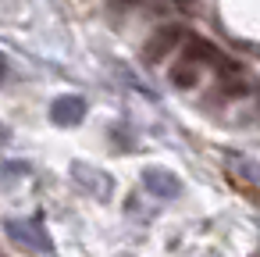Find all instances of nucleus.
<instances>
[{
  "instance_id": "obj_6",
  "label": "nucleus",
  "mask_w": 260,
  "mask_h": 257,
  "mask_svg": "<svg viewBox=\"0 0 260 257\" xmlns=\"http://www.w3.org/2000/svg\"><path fill=\"white\" fill-rule=\"evenodd\" d=\"M72 172H75V179H79L82 186H89V189H96L100 196H107V193H111V179H107L104 172H93V168H86V164H75Z\"/></svg>"
},
{
  "instance_id": "obj_5",
  "label": "nucleus",
  "mask_w": 260,
  "mask_h": 257,
  "mask_svg": "<svg viewBox=\"0 0 260 257\" xmlns=\"http://www.w3.org/2000/svg\"><path fill=\"white\" fill-rule=\"evenodd\" d=\"M185 61H192V65H224L221 54H217V47L207 43V40H200V36H189V54H185Z\"/></svg>"
},
{
  "instance_id": "obj_2",
  "label": "nucleus",
  "mask_w": 260,
  "mask_h": 257,
  "mask_svg": "<svg viewBox=\"0 0 260 257\" xmlns=\"http://www.w3.org/2000/svg\"><path fill=\"white\" fill-rule=\"evenodd\" d=\"M4 229H8V236H11V239H15L18 246H25V250H43V253L50 250V236L43 232V225H40V221L11 218V221H8Z\"/></svg>"
},
{
  "instance_id": "obj_10",
  "label": "nucleus",
  "mask_w": 260,
  "mask_h": 257,
  "mask_svg": "<svg viewBox=\"0 0 260 257\" xmlns=\"http://www.w3.org/2000/svg\"><path fill=\"white\" fill-rule=\"evenodd\" d=\"M8 136H11V132H8V125H4V122H0V147H4V143H8Z\"/></svg>"
},
{
  "instance_id": "obj_7",
  "label": "nucleus",
  "mask_w": 260,
  "mask_h": 257,
  "mask_svg": "<svg viewBox=\"0 0 260 257\" xmlns=\"http://www.w3.org/2000/svg\"><path fill=\"white\" fill-rule=\"evenodd\" d=\"M196 75H200V72H196V65H192V61H185V65H178V68L171 72V82H175L178 90H189V86H196Z\"/></svg>"
},
{
  "instance_id": "obj_3",
  "label": "nucleus",
  "mask_w": 260,
  "mask_h": 257,
  "mask_svg": "<svg viewBox=\"0 0 260 257\" xmlns=\"http://www.w3.org/2000/svg\"><path fill=\"white\" fill-rule=\"evenodd\" d=\"M86 118V100L82 97H75V93H68V97H57L54 104H50V122L54 125H79Z\"/></svg>"
},
{
  "instance_id": "obj_1",
  "label": "nucleus",
  "mask_w": 260,
  "mask_h": 257,
  "mask_svg": "<svg viewBox=\"0 0 260 257\" xmlns=\"http://www.w3.org/2000/svg\"><path fill=\"white\" fill-rule=\"evenodd\" d=\"M178 43H182V25L168 22V25L153 29V36H150V40H146V47H143V58H146L150 65H157V61H164Z\"/></svg>"
},
{
  "instance_id": "obj_9",
  "label": "nucleus",
  "mask_w": 260,
  "mask_h": 257,
  "mask_svg": "<svg viewBox=\"0 0 260 257\" xmlns=\"http://www.w3.org/2000/svg\"><path fill=\"white\" fill-rule=\"evenodd\" d=\"M8 79V61H4V54H0V82Z\"/></svg>"
},
{
  "instance_id": "obj_4",
  "label": "nucleus",
  "mask_w": 260,
  "mask_h": 257,
  "mask_svg": "<svg viewBox=\"0 0 260 257\" xmlns=\"http://www.w3.org/2000/svg\"><path fill=\"white\" fill-rule=\"evenodd\" d=\"M143 186H146L153 196H160V200H175V196L182 193V182H178L171 172H164V168H146V172H143Z\"/></svg>"
},
{
  "instance_id": "obj_8",
  "label": "nucleus",
  "mask_w": 260,
  "mask_h": 257,
  "mask_svg": "<svg viewBox=\"0 0 260 257\" xmlns=\"http://www.w3.org/2000/svg\"><path fill=\"white\" fill-rule=\"evenodd\" d=\"M136 4H139V0H111V11H128Z\"/></svg>"
}]
</instances>
